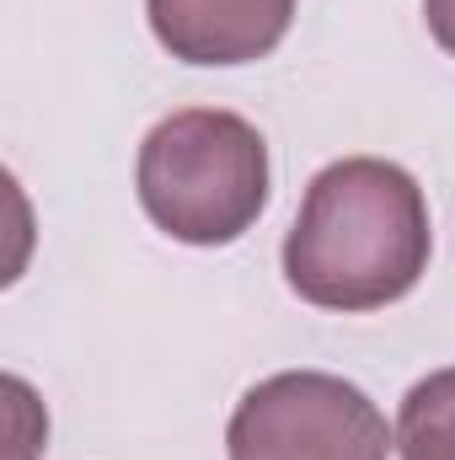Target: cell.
Returning <instances> with one entry per match:
<instances>
[{
	"label": "cell",
	"instance_id": "1",
	"mask_svg": "<svg viewBox=\"0 0 455 460\" xmlns=\"http://www.w3.org/2000/svg\"><path fill=\"white\" fill-rule=\"evenodd\" d=\"M429 252L418 177L380 155H348L311 177L284 235V279L317 311H380L418 289Z\"/></svg>",
	"mask_w": 455,
	"mask_h": 460
},
{
	"label": "cell",
	"instance_id": "2",
	"mask_svg": "<svg viewBox=\"0 0 455 460\" xmlns=\"http://www.w3.org/2000/svg\"><path fill=\"white\" fill-rule=\"evenodd\" d=\"M150 226L183 246H230L268 204V145L241 113L183 108L161 118L134 166Z\"/></svg>",
	"mask_w": 455,
	"mask_h": 460
},
{
	"label": "cell",
	"instance_id": "3",
	"mask_svg": "<svg viewBox=\"0 0 455 460\" xmlns=\"http://www.w3.org/2000/svg\"><path fill=\"white\" fill-rule=\"evenodd\" d=\"M397 434L386 412L343 375L284 369L257 380L226 429L230 460H386Z\"/></svg>",
	"mask_w": 455,
	"mask_h": 460
},
{
	"label": "cell",
	"instance_id": "4",
	"mask_svg": "<svg viewBox=\"0 0 455 460\" xmlns=\"http://www.w3.org/2000/svg\"><path fill=\"white\" fill-rule=\"evenodd\" d=\"M145 11L156 43L183 65L268 59L295 22V0H145Z\"/></svg>",
	"mask_w": 455,
	"mask_h": 460
},
{
	"label": "cell",
	"instance_id": "5",
	"mask_svg": "<svg viewBox=\"0 0 455 460\" xmlns=\"http://www.w3.org/2000/svg\"><path fill=\"white\" fill-rule=\"evenodd\" d=\"M397 456L402 460H455V369L424 375L402 396Z\"/></svg>",
	"mask_w": 455,
	"mask_h": 460
},
{
	"label": "cell",
	"instance_id": "6",
	"mask_svg": "<svg viewBox=\"0 0 455 460\" xmlns=\"http://www.w3.org/2000/svg\"><path fill=\"white\" fill-rule=\"evenodd\" d=\"M424 22H429L434 43L455 59V0H424Z\"/></svg>",
	"mask_w": 455,
	"mask_h": 460
}]
</instances>
